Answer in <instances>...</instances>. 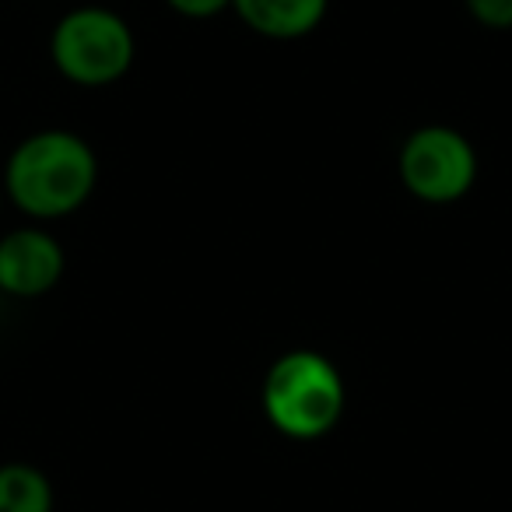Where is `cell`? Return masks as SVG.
Segmentation results:
<instances>
[{
	"label": "cell",
	"mask_w": 512,
	"mask_h": 512,
	"mask_svg": "<svg viewBox=\"0 0 512 512\" xmlns=\"http://www.w3.org/2000/svg\"><path fill=\"white\" fill-rule=\"evenodd\" d=\"M4 200L8 197H4V179H0V207H4Z\"/></svg>",
	"instance_id": "10"
},
{
	"label": "cell",
	"mask_w": 512,
	"mask_h": 512,
	"mask_svg": "<svg viewBox=\"0 0 512 512\" xmlns=\"http://www.w3.org/2000/svg\"><path fill=\"white\" fill-rule=\"evenodd\" d=\"M481 29L491 32H512V0H463Z\"/></svg>",
	"instance_id": "8"
},
{
	"label": "cell",
	"mask_w": 512,
	"mask_h": 512,
	"mask_svg": "<svg viewBox=\"0 0 512 512\" xmlns=\"http://www.w3.org/2000/svg\"><path fill=\"white\" fill-rule=\"evenodd\" d=\"M53 505L57 495L43 470L22 460L0 463V512H53Z\"/></svg>",
	"instance_id": "7"
},
{
	"label": "cell",
	"mask_w": 512,
	"mask_h": 512,
	"mask_svg": "<svg viewBox=\"0 0 512 512\" xmlns=\"http://www.w3.org/2000/svg\"><path fill=\"white\" fill-rule=\"evenodd\" d=\"M179 18H190V22H211V18L232 11V0H165Z\"/></svg>",
	"instance_id": "9"
},
{
	"label": "cell",
	"mask_w": 512,
	"mask_h": 512,
	"mask_svg": "<svg viewBox=\"0 0 512 512\" xmlns=\"http://www.w3.org/2000/svg\"><path fill=\"white\" fill-rule=\"evenodd\" d=\"M50 60L60 78L78 88H109L130 74L137 60V36L113 8L81 4L50 32Z\"/></svg>",
	"instance_id": "3"
},
{
	"label": "cell",
	"mask_w": 512,
	"mask_h": 512,
	"mask_svg": "<svg viewBox=\"0 0 512 512\" xmlns=\"http://www.w3.org/2000/svg\"><path fill=\"white\" fill-rule=\"evenodd\" d=\"M260 407L278 435L292 442H316L341 425L348 386L323 351L295 348L274 358L264 372Z\"/></svg>",
	"instance_id": "2"
},
{
	"label": "cell",
	"mask_w": 512,
	"mask_h": 512,
	"mask_svg": "<svg viewBox=\"0 0 512 512\" xmlns=\"http://www.w3.org/2000/svg\"><path fill=\"white\" fill-rule=\"evenodd\" d=\"M64 271L67 253L46 228L22 225L0 239V292L11 299H43L60 285Z\"/></svg>",
	"instance_id": "5"
},
{
	"label": "cell",
	"mask_w": 512,
	"mask_h": 512,
	"mask_svg": "<svg viewBox=\"0 0 512 512\" xmlns=\"http://www.w3.org/2000/svg\"><path fill=\"white\" fill-rule=\"evenodd\" d=\"M397 176L414 200L446 207L474 190L481 176V158L463 130L446 123H425L400 141Z\"/></svg>",
	"instance_id": "4"
},
{
	"label": "cell",
	"mask_w": 512,
	"mask_h": 512,
	"mask_svg": "<svg viewBox=\"0 0 512 512\" xmlns=\"http://www.w3.org/2000/svg\"><path fill=\"white\" fill-rule=\"evenodd\" d=\"M4 197L36 221H60L81 211L99 186V155L64 127L22 137L4 165Z\"/></svg>",
	"instance_id": "1"
},
{
	"label": "cell",
	"mask_w": 512,
	"mask_h": 512,
	"mask_svg": "<svg viewBox=\"0 0 512 512\" xmlns=\"http://www.w3.org/2000/svg\"><path fill=\"white\" fill-rule=\"evenodd\" d=\"M232 11L249 32L274 43L313 36L330 11V0H232Z\"/></svg>",
	"instance_id": "6"
}]
</instances>
